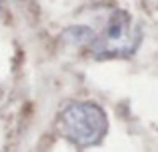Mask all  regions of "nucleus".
Listing matches in <instances>:
<instances>
[{"instance_id": "f257e3e1", "label": "nucleus", "mask_w": 158, "mask_h": 152, "mask_svg": "<svg viewBox=\"0 0 158 152\" xmlns=\"http://www.w3.org/2000/svg\"><path fill=\"white\" fill-rule=\"evenodd\" d=\"M58 126L64 138L80 148H90L104 140L108 134V116L100 104L92 100L68 102L60 110Z\"/></svg>"}, {"instance_id": "f03ea898", "label": "nucleus", "mask_w": 158, "mask_h": 152, "mask_svg": "<svg viewBox=\"0 0 158 152\" xmlns=\"http://www.w3.org/2000/svg\"><path fill=\"white\" fill-rule=\"evenodd\" d=\"M142 44V28L122 8H114L108 14L102 30L94 32L88 52L94 58H126Z\"/></svg>"}, {"instance_id": "7ed1b4c3", "label": "nucleus", "mask_w": 158, "mask_h": 152, "mask_svg": "<svg viewBox=\"0 0 158 152\" xmlns=\"http://www.w3.org/2000/svg\"><path fill=\"white\" fill-rule=\"evenodd\" d=\"M94 28L86 26V24H74V26L66 28L62 32V38L66 44L70 46H78V48H88L90 42L94 40Z\"/></svg>"}]
</instances>
